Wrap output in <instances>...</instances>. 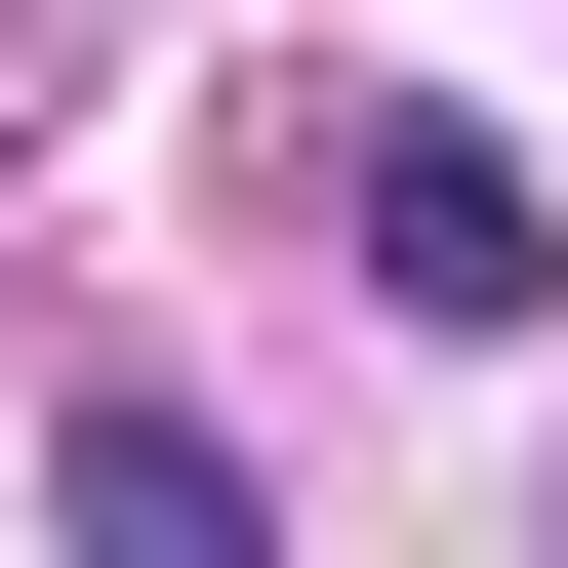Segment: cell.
I'll return each instance as SVG.
<instances>
[{"instance_id":"obj_2","label":"cell","mask_w":568,"mask_h":568,"mask_svg":"<svg viewBox=\"0 0 568 568\" xmlns=\"http://www.w3.org/2000/svg\"><path fill=\"white\" fill-rule=\"evenodd\" d=\"M41 528H82V568H244V447H203V406H82Z\"/></svg>"},{"instance_id":"obj_1","label":"cell","mask_w":568,"mask_h":568,"mask_svg":"<svg viewBox=\"0 0 568 568\" xmlns=\"http://www.w3.org/2000/svg\"><path fill=\"white\" fill-rule=\"evenodd\" d=\"M325 203H366V284L447 325V366H487V325H568V244H528V163H487L447 82H366V163H325Z\"/></svg>"}]
</instances>
